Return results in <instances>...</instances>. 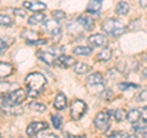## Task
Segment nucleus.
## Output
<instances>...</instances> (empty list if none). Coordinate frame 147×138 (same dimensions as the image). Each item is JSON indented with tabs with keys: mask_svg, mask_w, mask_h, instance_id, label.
Wrapping results in <instances>:
<instances>
[{
	"mask_svg": "<svg viewBox=\"0 0 147 138\" xmlns=\"http://www.w3.org/2000/svg\"><path fill=\"white\" fill-rule=\"evenodd\" d=\"M25 84H26V92L27 95L30 98H37L42 90L44 89L45 84H47V80L45 77L39 72H32L25 80Z\"/></svg>",
	"mask_w": 147,
	"mask_h": 138,
	"instance_id": "obj_1",
	"label": "nucleus"
},
{
	"mask_svg": "<svg viewBox=\"0 0 147 138\" xmlns=\"http://www.w3.org/2000/svg\"><path fill=\"white\" fill-rule=\"evenodd\" d=\"M102 29L104 33H107L112 37H119L123 33H125L126 27L123 25L121 21L117 20V18H108V20H105L103 22Z\"/></svg>",
	"mask_w": 147,
	"mask_h": 138,
	"instance_id": "obj_2",
	"label": "nucleus"
},
{
	"mask_svg": "<svg viewBox=\"0 0 147 138\" xmlns=\"http://www.w3.org/2000/svg\"><path fill=\"white\" fill-rule=\"evenodd\" d=\"M0 110L6 115H21L24 113V108L18 104H13L9 102L6 96L0 98Z\"/></svg>",
	"mask_w": 147,
	"mask_h": 138,
	"instance_id": "obj_3",
	"label": "nucleus"
},
{
	"mask_svg": "<svg viewBox=\"0 0 147 138\" xmlns=\"http://www.w3.org/2000/svg\"><path fill=\"white\" fill-rule=\"evenodd\" d=\"M87 111V105L85 102L80 99H75L71 103V109H70V115L72 120H80Z\"/></svg>",
	"mask_w": 147,
	"mask_h": 138,
	"instance_id": "obj_4",
	"label": "nucleus"
},
{
	"mask_svg": "<svg viewBox=\"0 0 147 138\" xmlns=\"http://www.w3.org/2000/svg\"><path fill=\"white\" fill-rule=\"evenodd\" d=\"M42 29L45 33H49L52 36H58L60 33V23H59V21L55 20V18H53V20H47V21H44Z\"/></svg>",
	"mask_w": 147,
	"mask_h": 138,
	"instance_id": "obj_5",
	"label": "nucleus"
},
{
	"mask_svg": "<svg viewBox=\"0 0 147 138\" xmlns=\"http://www.w3.org/2000/svg\"><path fill=\"white\" fill-rule=\"evenodd\" d=\"M26 96H27V92H25L24 89H21V88H17L15 90L10 92V93L6 95V98H7L9 102L20 105L26 99Z\"/></svg>",
	"mask_w": 147,
	"mask_h": 138,
	"instance_id": "obj_6",
	"label": "nucleus"
},
{
	"mask_svg": "<svg viewBox=\"0 0 147 138\" xmlns=\"http://www.w3.org/2000/svg\"><path fill=\"white\" fill-rule=\"evenodd\" d=\"M94 126L98 130H105L109 127V115L105 111H100L94 117Z\"/></svg>",
	"mask_w": 147,
	"mask_h": 138,
	"instance_id": "obj_7",
	"label": "nucleus"
},
{
	"mask_svg": "<svg viewBox=\"0 0 147 138\" xmlns=\"http://www.w3.org/2000/svg\"><path fill=\"white\" fill-rule=\"evenodd\" d=\"M47 127H48L47 122H32L28 125V127H27L26 133L28 137H34V136L38 135L39 132L44 131Z\"/></svg>",
	"mask_w": 147,
	"mask_h": 138,
	"instance_id": "obj_8",
	"label": "nucleus"
},
{
	"mask_svg": "<svg viewBox=\"0 0 147 138\" xmlns=\"http://www.w3.org/2000/svg\"><path fill=\"white\" fill-rule=\"evenodd\" d=\"M54 65L59 68H69L75 65V60H74V58L67 56V55H60L55 59Z\"/></svg>",
	"mask_w": 147,
	"mask_h": 138,
	"instance_id": "obj_9",
	"label": "nucleus"
},
{
	"mask_svg": "<svg viewBox=\"0 0 147 138\" xmlns=\"http://www.w3.org/2000/svg\"><path fill=\"white\" fill-rule=\"evenodd\" d=\"M88 43L92 45V47H99V48H104L107 47L108 44V39L107 37L103 36V34H92L90 38H88Z\"/></svg>",
	"mask_w": 147,
	"mask_h": 138,
	"instance_id": "obj_10",
	"label": "nucleus"
},
{
	"mask_svg": "<svg viewBox=\"0 0 147 138\" xmlns=\"http://www.w3.org/2000/svg\"><path fill=\"white\" fill-rule=\"evenodd\" d=\"M24 7L30 10L32 12H40L47 9V5L44 3H40V1H24Z\"/></svg>",
	"mask_w": 147,
	"mask_h": 138,
	"instance_id": "obj_11",
	"label": "nucleus"
},
{
	"mask_svg": "<svg viewBox=\"0 0 147 138\" xmlns=\"http://www.w3.org/2000/svg\"><path fill=\"white\" fill-rule=\"evenodd\" d=\"M87 83L92 87H104V77L99 72H94L87 77Z\"/></svg>",
	"mask_w": 147,
	"mask_h": 138,
	"instance_id": "obj_12",
	"label": "nucleus"
},
{
	"mask_svg": "<svg viewBox=\"0 0 147 138\" xmlns=\"http://www.w3.org/2000/svg\"><path fill=\"white\" fill-rule=\"evenodd\" d=\"M37 56H38L43 62H45L47 65H53L54 64V59L55 55L53 53H50L49 50H38L37 52Z\"/></svg>",
	"mask_w": 147,
	"mask_h": 138,
	"instance_id": "obj_13",
	"label": "nucleus"
},
{
	"mask_svg": "<svg viewBox=\"0 0 147 138\" xmlns=\"http://www.w3.org/2000/svg\"><path fill=\"white\" fill-rule=\"evenodd\" d=\"M77 23L81 26V28H84L86 31H92L94 27V21L91 17H87V16H80L77 18Z\"/></svg>",
	"mask_w": 147,
	"mask_h": 138,
	"instance_id": "obj_14",
	"label": "nucleus"
},
{
	"mask_svg": "<svg viewBox=\"0 0 147 138\" xmlns=\"http://www.w3.org/2000/svg\"><path fill=\"white\" fill-rule=\"evenodd\" d=\"M67 105V98L65 94L63 93H58L57 96L54 99V108L57 110H64Z\"/></svg>",
	"mask_w": 147,
	"mask_h": 138,
	"instance_id": "obj_15",
	"label": "nucleus"
},
{
	"mask_svg": "<svg viewBox=\"0 0 147 138\" xmlns=\"http://www.w3.org/2000/svg\"><path fill=\"white\" fill-rule=\"evenodd\" d=\"M100 9H102V0H90L86 10L90 13H98Z\"/></svg>",
	"mask_w": 147,
	"mask_h": 138,
	"instance_id": "obj_16",
	"label": "nucleus"
},
{
	"mask_svg": "<svg viewBox=\"0 0 147 138\" xmlns=\"http://www.w3.org/2000/svg\"><path fill=\"white\" fill-rule=\"evenodd\" d=\"M13 72V67L11 64L7 62H0V78H5L10 76Z\"/></svg>",
	"mask_w": 147,
	"mask_h": 138,
	"instance_id": "obj_17",
	"label": "nucleus"
},
{
	"mask_svg": "<svg viewBox=\"0 0 147 138\" xmlns=\"http://www.w3.org/2000/svg\"><path fill=\"white\" fill-rule=\"evenodd\" d=\"M45 20V15L42 12H36L34 15H32L30 18H28V25L31 26H36V25H39L44 22Z\"/></svg>",
	"mask_w": 147,
	"mask_h": 138,
	"instance_id": "obj_18",
	"label": "nucleus"
},
{
	"mask_svg": "<svg viewBox=\"0 0 147 138\" xmlns=\"http://www.w3.org/2000/svg\"><path fill=\"white\" fill-rule=\"evenodd\" d=\"M72 67H74V71H75L77 75H86L87 72L91 71V67L84 62H76Z\"/></svg>",
	"mask_w": 147,
	"mask_h": 138,
	"instance_id": "obj_19",
	"label": "nucleus"
},
{
	"mask_svg": "<svg viewBox=\"0 0 147 138\" xmlns=\"http://www.w3.org/2000/svg\"><path fill=\"white\" fill-rule=\"evenodd\" d=\"M18 87L10 82H0V93L1 94H9L10 92L17 89Z\"/></svg>",
	"mask_w": 147,
	"mask_h": 138,
	"instance_id": "obj_20",
	"label": "nucleus"
},
{
	"mask_svg": "<svg viewBox=\"0 0 147 138\" xmlns=\"http://www.w3.org/2000/svg\"><path fill=\"white\" fill-rule=\"evenodd\" d=\"M129 10H130V6H129V4L126 1H120L118 3V5L115 7V12L118 15L120 16H125L129 13Z\"/></svg>",
	"mask_w": 147,
	"mask_h": 138,
	"instance_id": "obj_21",
	"label": "nucleus"
},
{
	"mask_svg": "<svg viewBox=\"0 0 147 138\" xmlns=\"http://www.w3.org/2000/svg\"><path fill=\"white\" fill-rule=\"evenodd\" d=\"M110 58H112V52H110V49H108L107 47H104V48L99 52V54L97 55V59H98V60H99V61H103V62L109 61Z\"/></svg>",
	"mask_w": 147,
	"mask_h": 138,
	"instance_id": "obj_22",
	"label": "nucleus"
},
{
	"mask_svg": "<svg viewBox=\"0 0 147 138\" xmlns=\"http://www.w3.org/2000/svg\"><path fill=\"white\" fill-rule=\"evenodd\" d=\"M126 119L129 121H130L131 123H136L139 120H141V114H140V110L139 109H132L129 111Z\"/></svg>",
	"mask_w": 147,
	"mask_h": 138,
	"instance_id": "obj_23",
	"label": "nucleus"
},
{
	"mask_svg": "<svg viewBox=\"0 0 147 138\" xmlns=\"http://www.w3.org/2000/svg\"><path fill=\"white\" fill-rule=\"evenodd\" d=\"M93 49L90 47H76L72 49V53L75 55H84V56H87V55H91Z\"/></svg>",
	"mask_w": 147,
	"mask_h": 138,
	"instance_id": "obj_24",
	"label": "nucleus"
},
{
	"mask_svg": "<svg viewBox=\"0 0 147 138\" xmlns=\"http://www.w3.org/2000/svg\"><path fill=\"white\" fill-rule=\"evenodd\" d=\"M21 37H22V38H25L27 42H31V40H33V39H37L38 33L34 32V31H31V29H25L21 33Z\"/></svg>",
	"mask_w": 147,
	"mask_h": 138,
	"instance_id": "obj_25",
	"label": "nucleus"
},
{
	"mask_svg": "<svg viewBox=\"0 0 147 138\" xmlns=\"http://www.w3.org/2000/svg\"><path fill=\"white\" fill-rule=\"evenodd\" d=\"M113 115H114L115 121H118V122L124 121L126 119V116H127V114H126V111L124 109H117L115 111H113Z\"/></svg>",
	"mask_w": 147,
	"mask_h": 138,
	"instance_id": "obj_26",
	"label": "nucleus"
},
{
	"mask_svg": "<svg viewBox=\"0 0 147 138\" xmlns=\"http://www.w3.org/2000/svg\"><path fill=\"white\" fill-rule=\"evenodd\" d=\"M30 108L34 111H38V113H44L47 110V107L44 104H40V103H37V102H33L30 104Z\"/></svg>",
	"mask_w": 147,
	"mask_h": 138,
	"instance_id": "obj_27",
	"label": "nucleus"
},
{
	"mask_svg": "<svg viewBox=\"0 0 147 138\" xmlns=\"http://www.w3.org/2000/svg\"><path fill=\"white\" fill-rule=\"evenodd\" d=\"M52 122H53L54 128H57V130H59V128L61 127V123H63L61 116H59V115H53V116H52Z\"/></svg>",
	"mask_w": 147,
	"mask_h": 138,
	"instance_id": "obj_28",
	"label": "nucleus"
},
{
	"mask_svg": "<svg viewBox=\"0 0 147 138\" xmlns=\"http://www.w3.org/2000/svg\"><path fill=\"white\" fill-rule=\"evenodd\" d=\"M119 87V89L120 90H129V89H136V88H139V86L137 84H132V83H119L118 84Z\"/></svg>",
	"mask_w": 147,
	"mask_h": 138,
	"instance_id": "obj_29",
	"label": "nucleus"
},
{
	"mask_svg": "<svg viewBox=\"0 0 147 138\" xmlns=\"http://www.w3.org/2000/svg\"><path fill=\"white\" fill-rule=\"evenodd\" d=\"M12 23H13V21L9 16L0 15V26H11Z\"/></svg>",
	"mask_w": 147,
	"mask_h": 138,
	"instance_id": "obj_30",
	"label": "nucleus"
},
{
	"mask_svg": "<svg viewBox=\"0 0 147 138\" xmlns=\"http://www.w3.org/2000/svg\"><path fill=\"white\" fill-rule=\"evenodd\" d=\"M53 17L55 20H63V18H65V12L61 11V10H55L53 11Z\"/></svg>",
	"mask_w": 147,
	"mask_h": 138,
	"instance_id": "obj_31",
	"label": "nucleus"
},
{
	"mask_svg": "<svg viewBox=\"0 0 147 138\" xmlns=\"http://www.w3.org/2000/svg\"><path fill=\"white\" fill-rule=\"evenodd\" d=\"M36 138H59L57 135H54V133H49V132H47V133H44V132H42V133H38L37 135V137Z\"/></svg>",
	"mask_w": 147,
	"mask_h": 138,
	"instance_id": "obj_32",
	"label": "nucleus"
},
{
	"mask_svg": "<svg viewBox=\"0 0 147 138\" xmlns=\"http://www.w3.org/2000/svg\"><path fill=\"white\" fill-rule=\"evenodd\" d=\"M112 138H129V135L126 132H123V131H119V132H115L113 133L112 136H110Z\"/></svg>",
	"mask_w": 147,
	"mask_h": 138,
	"instance_id": "obj_33",
	"label": "nucleus"
},
{
	"mask_svg": "<svg viewBox=\"0 0 147 138\" xmlns=\"http://www.w3.org/2000/svg\"><path fill=\"white\" fill-rule=\"evenodd\" d=\"M47 43L45 39H34V40H31V42H27L28 45H43Z\"/></svg>",
	"mask_w": 147,
	"mask_h": 138,
	"instance_id": "obj_34",
	"label": "nucleus"
},
{
	"mask_svg": "<svg viewBox=\"0 0 147 138\" xmlns=\"http://www.w3.org/2000/svg\"><path fill=\"white\" fill-rule=\"evenodd\" d=\"M140 114H141V120L144 122H147V107H144L140 109Z\"/></svg>",
	"mask_w": 147,
	"mask_h": 138,
	"instance_id": "obj_35",
	"label": "nucleus"
},
{
	"mask_svg": "<svg viewBox=\"0 0 147 138\" xmlns=\"http://www.w3.org/2000/svg\"><path fill=\"white\" fill-rule=\"evenodd\" d=\"M6 49H7V44L5 43V40H3L1 38H0V55L5 52Z\"/></svg>",
	"mask_w": 147,
	"mask_h": 138,
	"instance_id": "obj_36",
	"label": "nucleus"
},
{
	"mask_svg": "<svg viewBox=\"0 0 147 138\" xmlns=\"http://www.w3.org/2000/svg\"><path fill=\"white\" fill-rule=\"evenodd\" d=\"M13 13H15V15H18V16H22V17L26 16V11L21 10V9H15V10H13Z\"/></svg>",
	"mask_w": 147,
	"mask_h": 138,
	"instance_id": "obj_37",
	"label": "nucleus"
},
{
	"mask_svg": "<svg viewBox=\"0 0 147 138\" xmlns=\"http://www.w3.org/2000/svg\"><path fill=\"white\" fill-rule=\"evenodd\" d=\"M140 6L141 7H147V0H140Z\"/></svg>",
	"mask_w": 147,
	"mask_h": 138,
	"instance_id": "obj_38",
	"label": "nucleus"
},
{
	"mask_svg": "<svg viewBox=\"0 0 147 138\" xmlns=\"http://www.w3.org/2000/svg\"><path fill=\"white\" fill-rule=\"evenodd\" d=\"M71 138H85V136H72Z\"/></svg>",
	"mask_w": 147,
	"mask_h": 138,
	"instance_id": "obj_39",
	"label": "nucleus"
},
{
	"mask_svg": "<svg viewBox=\"0 0 147 138\" xmlns=\"http://www.w3.org/2000/svg\"><path fill=\"white\" fill-rule=\"evenodd\" d=\"M129 138H137V136H129Z\"/></svg>",
	"mask_w": 147,
	"mask_h": 138,
	"instance_id": "obj_40",
	"label": "nucleus"
},
{
	"mask_svg": "<svg viewBox=\"0 0 147 138\" xmlns=\"http://www.w3.org/2000/svg\"><path fill=\"white\" fill-rule=\"evenodd\" d=\"M0 138H3V137H1V136H0Z\"/></svg>",
	"mask_w": 147,
	"mask_h": 138,
	"instance_id": "obj_41",
	"label": "nucleus"
},
{
	"mask_svg": "<svg viewBox=\"0 0 147 138\" xmlns=\"http://www.w3.org/2000/svg\"><path fill=\"white\" fill-rule=\"evenodd\" d=\"M110 138H112V137H110Z\"/></svg>",
	"mask_w": 147,
	"mask_h": 138,
	"instance_id": "obj_42",
	"label": "nucleus"
}]
</instances>
